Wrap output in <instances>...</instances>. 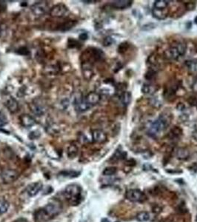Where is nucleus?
Segmentation results:
<instances>
[{"label":"nucleus","instance_id":"obj_4","mask_svg":"<svg viewBox=\"0 0 197 222\" xmlns=\"http://www.w3.org/2000/svg\"><path fill=\"white\" fill-rule=\"evenodd\" d=\"M125 197L128 201L131 202H143L147 198L144 192L138 189H131L128 190Z\"/></svg>","mask_w":197,"mask_h":222},{"label":"nucleus","instance_id":"obj_8","mask_svg":"<svg viewBox=\"0 0 197 222\" xmlns=\"http://www.w3.org/2000/svg\"><path fill=\"white\" fill-rule=\"evenodd\" d=\"M4 105L10 113H15L19 111V103L14 97L10 96H6L4 101Z\"/></svg>","mask_w":197,"mask_h":222},{"label":"nucleus","instance_id":"obj_13","mask_svg":"<svg viewBox=\"0 0 197 222\" xmlns=\"http://www.w3.org/2000/svg\"><path fill=\"white\" fill-rule=\"evenodd\" d=\"M74 105L76 111L79 112H85L87 111L88 110L92 107L87 102L85 99H76L75 101H74Z\"/></svg>","mask_w":197,"mask_h":222},{"label":"nucleus","instance_id":"obj_31","mask_svg":"<svg viewBox=\"0 0 197 222\" xmlns=\"http://www.w3.org/2000/svg\"><path fill=\"white\" fill-rule=\"evenodd\" d=\"M60 174H63L62 176H67V177L74 178L79 175V173H78V172H76V171H63V172H61Z\"/></svg>","mask_w":197,"mask_h":222},{"label":"nucleus","instance_id":"obj_21","mask_svg":"<svg viewBox=\"0 0 197 222\" xmlns=\"http://www.w3.org/2000/svg\"><path fill=\"white\" fill-rule=\"evenodd\" d=\"M35 219H36V221H41V222L48 221V220L51 219L48 217V215L46 214V213L45 212L43 209H39V210H38L36 213H35Z\"/></svg>","mask_w":197,"mask_h":222},{"label":"nucleus","instance_id":"obj_45","mask_svg":"<svg viewBox=\"0 0 197 222\" xmlns=\"http://www.w3.org/2000/svg\"><path fill=\"white\" fill-rule=\"evenodd\" d=\"M0 35H1V28H0Z\"/></svg>","mask_w":197,"mask_h":222},{"label":"nucleus","instance_id":"obj_23","mask_svg":"<svg viewBox=\"0 0 197 222\" xmlns=\"http://www.w3.org/2000/svg\"><path fill=\"white\" fill-rule=\"evenodd\" d=\"M136 219L140 222L148 221L150 219V215L146 211H141L136 215Z\"/></svg>","mask_w":197,"mask_h":222},{"label":"nucleus","instance_id":"obj_43","mask_svg":"<svg viewBox=\"0 0 197 222\" xmlns=\"http://www.w3.org/2000/svg\"><path fill=\"white\" fill-rule=\"evenodd\" d=\"M83 3H96V1H82Z\"/></svg>","mask_w":197,"mask_h":222},{"label":"nucleus","instance_id":"obj_29","mask_svg":"<svg viewBox=\"0 0 197 222\" xmlns=\"http://www.w3.org/2000/svg\"><path fill=\"white\" fill-rule=\"evenodd\" d=\"M125 155H127V153H124L122 150H117L113 154V157H112V159H113L114 161H117L119 160V159H124Z\"/></svg>","mask_w":197,"mask_h":222},{"label":"nucleus","instance_id":"obj_15","mask_svg":"<svg viewBox=\"0 0 197 222\" xmlns=\"http://www.w3.org/2000/svg\"><path fill=\"white\" fill-rule=\"evenodd\" d=\"M165 57L170 60L177 59L180 57V54L176 46L171 47L170 48L166 50L165 51Z\"/></svg>","mask_w":197,"mask_h":222},{"label":"nucleus","instance_id":"obj_19","mask_svg":"<svg viewBox=\"0 0 197 222\" xmlns=\"http://www.w3.org/2000/svg\"><path fill=\"white\" fill-rule=\"evenodd\" d=\"M82 73L84 78L87 80L90 79L93 76V72L91 66L89 63H85L82 66Z\"/></svg>","mask_w":197,"mask_h":222},{"label":"nucleus","instance_id":"obj_6","mask_svg":"<svg viewBox=\"0 0 197 222\" xmlns=\"http://www.w3.org/2000/svg\"><path fill=\"white\" fill-rule=\"evenodd\" d=\"M19 177V173L15 170L6 169L1 173V178L5 184H10Z\"/></svg>","mask_w":197,"mask_h":222},{"label":"nucleus","instance_id":"obj_10","mask_svg":"<svg viewBox=\"0 0 197 222\" xmlns=\"http://www.w3.org/2000/svg\"><path fill=\"white\" fill-rule=\"evenodd\" d=\"M19 119L21 125L26 128L31 127H33L36 124L35 119L32 116L28 115V114H22V115L19 116Z\"/></svg>","mask_w":197,"mask_h":222},{"label":"nucleus","instance_id":"obj_7","mask_svg":"<svg viewBox=\"0 0 197 222\" xmlns=\"http://www.w3.org/2000/svg\"><path fill=\"white\" fill-rule=\"evenodd\" d=\"M47 8V4L46 2H38V3H35L31 6L30 10L31 12L34 14L35 16H42L43 14L46 13Z\"/></svg>","mask_w":197,"mask_h":222},{"label":"nucleus","instance_id":"obj_40","mask_svg":"<svg viewBox=\"0 0 197 222\" xmlns=\"http://www.w3.org/2000/svg\"><path fill=\"white\" fill-rule=\"evenodd\" d=\"M79 38L82 40H85V39H88V34H82L79 36Z\"/></svg>","mask_w":197,"mask_h":222},{"label":"nucleus","instance_id":"obj_12","mask_svg":"<svg viewBox=\"0 0 197 222\" xmlns=\"http://www.w3.org/2000/svg\"><path fill=\"white\" fill-rule=\"evenodd\" d=\"M42 189V184L41 182H36L30 184L27 188V192L28 195L30 197H34L36 196L37 194L40 192V190Z\"/></svg>","mask_w":197,"mask_h":222},{"label":"nucleus","instance_id":"obj_44","mask_svg":"<svg viewBox=\"0 0 197 222\" xmlns=\"http://www.w3.org/2000/svg\"><path fill=\"white\" fill-rule=\"evenodd\" d=\"M195 23L197 24V17L195 18Z\"/></svg>","mask_w":197,"mask_h":222},{"label":"nucleus","instance_id":"obj_2","mask_svg":"<svg viewBox=\"0 0 197 222\" xmlns=\"http://www.w3.org/2000/svg\"><path fill=\"white\" fill-rule=\"evenodd\" d=\"M64 195L68 204L72 206H77L82 202V188L78 184H71L68 185Z\"/></svg>","mask_w":197,"mask_h":222},{"label":"nucleus","instance_id":"obj_36","mask_svg":"<svg viewBox=\"0 0 197 222\" xmlns=\"http://www.w3.org/2000/svg\"><path fill=\"white\" fill-rule=\"evenodd\" d=\"M6 124H7V120H6L5 116L0 111V127L5 126Z\"/></svg>","mask_w":197,"mask_h":222},{"label":"nucleus","instance_id":"obj_22","mask_svg":"<svg viewBox=\"0 0 197 222\" xmlns=\"http://www.w3.org/2000/svg\"><path fill=\"white\" fill-rule=\"evenodd\" d=\"M156 90L157 89L156 88L155 85H153V84H143L142 88V92L145 93V94H152V93L156 92Z\"/></svg>","mask_w":197,"mask_h":222},{"label":"nucleus","instance_id":"obj_39","mask_svg":"<svg viewBox=\"0 0 197 222\" xmlns=\"http://www.w3.org/2000/svg\"><path fill=\"white\" fill-rule=\"evenodd\" d=\"M6 10V4L5 2L0 1V11H4Z\"/></svg>","mask_w":197,"mask_h":222},{"label":"nucleus","instance_id":"obj_42","mask_svg":"<svg viewBox=\"0 0 197 222\" xmlns=\"http://www.w3.org/2000/svg\"><path fill=\"white\" fill-rule=\"evenodd\" d=\"M101 222H110V221H109L108 219H101Z\"/></svg>","mask_w":197,"mask_h":222},{"label":"nucleus","instance_id":"obj_1","mask_svg":"<svg viewBox=\"0 0 197 222\" xmlns=\"http://www.w3.org/2000/svg\"><path fill=\"white\" fill-rule=\"evenodd\" d=\"M171 124V119L169 116L161 115L156 120L151 123L148 127V133L150 136L156 138L161 133L165 130Z\"/></svg>","mask_w":197,"mask_h":222},{"label":"nucleus","instance_id":"obj_25","mask_svg":"<svg viewBox=\"0 0 197 222\" xmlns=\"http://www.w3.org/2000/svg\"><path fill=\"white\" fill-rule=\"evenodd\" d=\"M168 5V2L165 1V0H157L154 3V8L155 9L158 10H164L166 9Z\"/></svg>","mask_w":197,"mask_h":222},{"label":"nucleus","instance_id":"obj_28","mask_svg":"<svg viewBox=\"0 0 197 222\" xmlns=\"http://www.w3.org/2000/svg\"><path fill=\"white\" fill-rule=\"evenodd\" d=\"M10 204L6 200H1L0 201V214H3L6 213L8 209H9Z\"/></svg>","mask_w":197,"mask_h":222},{"label":"nucleus","instance_id":"obj_9","mask_svg":"<svg viewBox=\"0 0 197 222\" xmlns=\"http://www.w3.org/2000/svg\"><path fill=\"white\" fill-rule=\"evenodd\" d=\"M29 107H30V111L37 116L44 115L45 113V106L38 101H34L30 102L29 104Z\"/></svg>","mask_w":197,"mask_h":222},{"label":"nucleus","instance_id":"obj_18","mask_svg":"<svg viewBox=\"0 0 197 222\" xmlns=\"http://www.w3.org/2000/svg\"><path fill=\"white\" fill-rule=\"evenodd\" d=\"M152 14L153 16H154L155 18H156L157 19L161 20L167 18V15H168V10H167V8L164 10H158L153 8L152 10Z\"/></svg>","mask_w":197,"mask_h":222},{"label":"nucleus","instance_id":"obj_35","mask_svg":"<svg viewBox=\"0 0 197 222\" xmlns=\"http://www.w3.org/2000/svg\"><path fill=\"white\" fill-rule=\"evenodd\" d=\"M155 70H153V69H150V70H149L148 72L146 73V74H145V78L147 79H153V77H154V76H155Z\"/></svg>","mask_w":197,"mask_h":222},{"label":"nucleus","instance_id":"obj_32","mask_svg":"<svg viewBox=\"0 0 197 222\" xmlns=\"http://www.w3.org/2000/svg\"><path fill=\"white\" fill-rule=\"evenodd\" d=\"M150 102V105H152L153 107H155V108H157V109L160 108L161 105H162V104L161 103L160 101L158 100L157 99H155V98L151 99Z\"/></svg>","mask_w":197,"mask_h":222},{"label":"nucleus","instance_id":"obj_33","mask_svg":"<svg viewBox=\"0 0 197 222\" xmlns=\"http://www.w3.org/2000/svg\"><path fill=\"white\" fill-rule=\"evenodd\" d=\"M128 47H129V45H128L127 42H123L119 45V49L118 50H119V52L120 53H124L127 51Z\"/></svg>","mask_w":197,"mask_h":222},{"label":"nucleus","instance_id":"obj_46","mask_svg":"<svg viewBox=\"0 0 197 222\" xmlns=\"http://www.w3.org/2000/svg\"><path fill=\"white\" fill-rule=\"evenodd\" d=\"M0 215H1V214H0Z\"/></svg>","mask_w":197,"mask_h":222},{"label":"nucleus","instance_id":"obj_41","mask_svg":"<svg viewBox=\"0 0 197 222\" xmlns=\"http://www.w3.org/2000/svg\"><path fill=\"white\" fill-rule=\"evenodd\" d=\"M165 222H176V221H175V219H173V218L170 217V218H168V219H166Z\"/></svg>","mask_w":197,"mask_h":222},{"label":"nucleus","instance_id":"obj_14","mask_svg":"<svg viewBox=\"0 0 197 222\" xmlns=\"http://www.w3.org/2000/svg\"><path fill=\"white\" fill-rule=\"evenodd\" d=\"M85 99V101L90 105V106L93 107V105H96V104H98L99 102V101H100L101 99V96L98 93L90 92L87 95Z\"/></svg>","mask_w":197,"mask_h":222},{"label":"nucleus","instance_id":"obj_37","mask_svg":"<svg viewBox=\"0 0 197 222\" xmlns=\"http://www.w3.org/2000/svg\"><path fill=\"white\" fill-rule=\"evenodd\" d=\"M18 53L21 55H28L29 54V52L25 47H21L20 49L18 50Z\"/></svg>","mask_w":197,"mask_h":222},{"label":"nucleus","instance_id":"obj_11","mask_svg":"<svg viewBox=\"0 0 197 222\" xmlns=\"http://www.w3.org/2000/svg\"><path fill=\"white\" fill-rule=\"evenodd\" d=\"M92 138L93 142L96 143H99V144L105 143L107 139L106 133L101 130H93L92 132Z\"/></svg>","mask_w":197,"mask_h":222},{"label":"nucleus","instance_id":"obj_16","mask_svg":"<svg viewBox=\"0 0 197 222\" xmlns=\"http://www.w3.org/2000/svg\"><path fill=\"white\" fill-rule=\"evenodd\" d=\"M133 2L129 0H119V1H114L111 3L112 7L117 9H126L129 8L132 5Z\"/></svg>","mask_w":197,"mask_h":222},{"label":"nucleus","instance_id":"obj_26","mask_svg":"<svg viewBox=\"0 0 197 222\" xmlns=\"http://www.w3.org/2000/svg\"><path fill=\"white\" fill-rule=\"evenodd\" d=\"M132 95L130 92H124L121 96V101L124 105H128L131 101Z\"/></svg>","mask_w":197,"mask_h":222},{"label":"nucleus","instance_id":"obj_30","mask_svg":"<svg viewBox=\"0 0 197 222\" xmlns=\"http://www.w3.org/2000/svg\"><path fill=\"white\" fill-rule=\"evenodd\" d=\"M74 24H75V22H74V21H70V22H66L65 24H64L61 27V30L62 31H65V30H70V28H72L74 26Z\"/></svg>","mask_w":197,"mask_h":222},{"label":"nucleus","instance_id":"obj_20","mask_svg":"<svg viewBox=\"0 0 197 222\" xmlns=\"http://www.w3.org/2000/svg\"><path fill=\"white\" fill-rule=\"evenodd\" d=\"M79 153V148L78 147L76 146V144H73L69 145V147H68V150H67V155L68 157L69 158V159H74V158H76L77 156Z\"/></svg>","mask_w":197,"mask_h":222},{"label":"nucleus","instance_id":"obj_3","mask_svg":"<svg viewBox=\"0 0 197 222\" xmlns=\"http://www.w3.org/2000/svg\"><path fill=\"white\" fill-rule=\"evenodd\" d=\"M44 211L46 213V214L48 215L50 219L57 216L62 212V207L61 203L59 201H53V202H50L45 206L44 208Z\"/></svg>","mask_w":197,"mask_h":222},{"label":"nucleus","instance_id":"obj_5","mask_svg":"<svg viewBox=\"0 0 197 222\" xmlns=\"http://www.w3.org/2000/svg\"><path fill=\"white\" fill-rule=\"evenodd\" d=\"M49 14L50 15L53 16V17L62 18L65 17V16L68 15L69 10H68V8L65 5L60 3L53 6V7L50 10Z\"/></svg>","mask_w":197,"mask_h":222},{"label":"nucleus","instance_id":"obj_24","mask_svg":"<svg viewBox=\"0 0 197 222\" xmlns=\"http://www.w3.org/2000/svg\"><path fill=\"white\" fill-rule=\"evenodd\" d=\"M182 130L181 128L178 127H175L171 130L169 136H171V138H179L182 136Z\"/></svg>","mask_w":197,"mask_h":222},{"label":"nucleus","instance_id":"obj_17","mask_svg":"<svg viewBox=\"0 0 197 222\" xmlns=\"http://www.w3.org/2000/svg\"><path fill=\"white\" fill-rule=\"evenodd\" d=\"M176 155L179 160H187L190 156L189 150L184 147H179L176 150Z\"/></svg>","mask_w":197,"mask_h":222},{"label":"nucleus","instance_id":"obj_38","mask_svg":"<svg viewBox=\"0 0 197 222\" xmlns=\"http://www.w3.org/2000/svg\"><path fill=\"white\" fill-rule=\"evenodd\" d=\"M186 8L188 10H194L195 8V4L190 2V3L186 4Z\"/></svg>","mask_w":197,"mask_h":222},{"label":"nucleus","instance_id":"obj_27","mask_svg":"<svg viewBox=\"0 0 197 222\" xmlns=\"http://www.w3.org/2000/svg\"><path fill=\"white\" fill-rule=\"evenodd\" d=\"M117 173V169L115 167H106L102 172V174L105 176H111L115 175Z\"/></svg>","mask_w":197,"mask_h":222},{"label":"nucleus","instance_id":"obj_34","mask_svg":"<svg viewBox=\"0 0 197 222\" xmlns=\"http://www.w3.org/2000/svg\"><path fill=\"white\" fill-rule=\"evenodd\" d=\"M113 43V39L112 37L111 36H107L104 39L103 41V44L105 46H110V45H111Z\"/></svg>","mask_w":197,"mask_h":222}]
</instances>
